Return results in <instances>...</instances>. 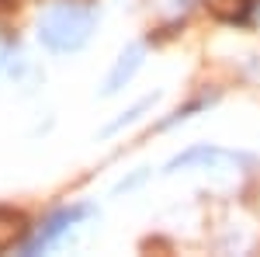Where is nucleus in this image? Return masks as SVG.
Returning <instances> with one entry per match:
<instances>
[{
  "label": "nucleus",
  "mask_w": 260,
  "mask_h": 257,
  "mask_svg": "<svg viewBox=\"0 0 260 257\" xmlns=\"http://www.w3.org/2000/svg\"><path fill=\"white\" fill-rule=\"evenodd\" d=\"M94 32V14L83 4H52L39 21V39L52 52H77Z\"/></svg>",
  "instance_id": "f257e3e1"
},
{
  "label": "nucleus",
  "mask_w": 260,
  "mask_h": 257,
  "mask_svg": "<svg viewBox=\"0 0 260 257\" xmlns=\"http://www.w3.org/2000/svg\"><path fill=\"white\" fill-rule=\"evenodd\" d=\"M80 216H87V209H70V212H59V216H52L49 222H45V230H42L39 237H35L31 243H28V250L35 254L39 247H49V243H52V240L59 237V233L66 230V226H70V222H77Z\"/></svg>",
  "instance_id": "7ed1b4c3"
},
{
  "label": "nucleus",
  "mask_w": 260,
  "mask_h": 257,
  "mask_svg": "<svg viewBox=\"0 0 260 257\" xmlns=\"http://www.w3.org/2000/svg\"><path fill=\"white\" fill-rule=\"evenodd\" d=\"M205 7L219 21H246V14L253 11V0H205Z\"/></svg>",
  "instance_id": "39448f33"
},
{
  "label": "nucleus",
  "mask_w": 260,
  "mask_h": 257,
  "mask_svg": "<svg viewBox=\"0 0 260 257\" xmlns=\"http://www.w3.org/2000/svg\"><path fill=\"white\" fill-rule=\"evenodd\" d=\"M24 233H28L24 216H21V212H14V209H0V250L14 247Z\"/></svg>",
  "instance_id": "20e7f679"
},
{
  "label": "nucleus",
  "mask_w": 260,
  "mask_h": 257,
  "mask_svg": "<svg viewBox=\"0 0 260 257\" xmlns=\"http://www.w3.org/2000/svg\"><path fill=\"white\" fill-rule=\"evenodd\" d=\"M139 63H142V45H128V49L121 52V60L115 63V70L108 73V80H104V94H118L121 87L136 77Z\"/></svg>",
  "instance_id": "f03ea898"
},
{
  "label": "nucleus",
  "mask_w": 260,
  "mask_h": 257,
  "mask_svg": "<svg viewBox=\"0 0 260 257\" xmlns=\"http://www.w3.org/2000/svg\"><path fill=\"white\" fill-rule=\"evenodd\" d=\"M153 101H156V98H146V101H139L136 108H128V111H125V115H121L118 122H111V125L104 129V136H108V132H115V129H121V125H128V122H136V119H139V115H142V111H146V108L153 104Z\"/></svg>",
  "instance_id": "423d86ee"
}]
</instances>
